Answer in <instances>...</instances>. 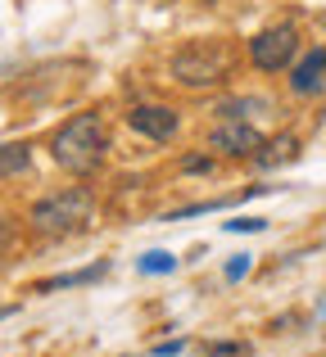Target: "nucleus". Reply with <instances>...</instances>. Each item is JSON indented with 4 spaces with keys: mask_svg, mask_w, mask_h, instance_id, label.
I'll return each mask as SVG.
<instances>
[{
    "mask_svg": "<svg viewBox=\"0 0 326 357\" xmlns=\"http://www.w3.org/2000/svg\"><path fill=\"white\" fill-rule=\"evenodd\" d=\"M109 154V131H105V114L87 109V114H73L68 122H59L50 136V158L73 176H91Z\"/></svg>",
    "mask_w": 326,
    "mask_h": 357,
    "instance_id": "nucleus-1",
    "label": "nucleus"
},
{
    "mask_svg": "<svg viewBox=\"0 0 326 357\" xmlns=\"http://www.w3.org/2000/svg\"><path fill=\"white\" fill-rule=\"evenodd\" d=\"M96 222V195L87 185H68V190L41 195V199L27 208V227L45 240H68L77 231H87Z\"/></svg>",
    "mask_w": 326,
    "mask_h": 357,
    "instance_id": "nucleus-2",
    "label": "nucleus"
},
{
    "mask_svg": "<svg viewBox=\"0 0 326 357\" xmlns=\"http://www.w3.org/2000/svg\"><path fill=\"white\" fill-rule=\"evenodd\" d=\"M236 50L227 41H191L172 54V82L186 91H213L231 77Z\"/></svg>",
    "mask_w": 326,
    "mask_h": 357,
    "instance_id": "nucleus-3",
    "label": "nucleus"
},
{
    "mask_svg": "<svg viewBox=\"0 0 326 357\" xmlns=\"http://www.w3.org/2000/svg\"><path fill=\"white\" fill-rule=\"evenodd\" d=\"M245 54H249V63H254L258 73H286V68H295V59H299V27H295V23L263 27L258 36H249Z\"/></svg>",
    "mask_w": 326,
    "mask_h": 357,
    "instance_id": "nucleus-4",
    "label": "nucleus"
},
{
    "mask_svg": "<svg viewBox=\"0 0 326 357\" xmlns=\"http://www.w3.org/2000/svg\"><path fill=\"white\" fill-rule=\"evenodd\" d=\"M263 145H267V136L249 118H222L218 127L209 131V149L222 154V158H254Z\"/></svg>",
    "mask_w": 326,
    "mask_h": 357,
    "instance_id": "nucleus-5",
    "label": "nucleus"
},
{
    "mask_svg": "<svg viewBox=\"0 0 326 357\" xmlns=\"http://www.w3.org/2000/svg\"><path fill=\"white\" fill-rule=\"evenodd\" d=\"M322 91H326V45H313L290 68V96L309 100V96H322Z\"/></svg>",
    "mask_w": 326,
    "mask_h": 357,
    "instance_id": "nucleus-6",
    "label": "nucleus"
},
{
    "mask_svg": "<svg viewBox=\"0 0 326 357\" xmlns=\"http://www.w3.org/2000/svg\"><path fill=\"white\" fill-rule=\"evenodd\" d=\"M127 127L132 131H141V136H150V140H172L177 136V127H181V118L172 114L168 105H136L132 114H127Z\"/></svg>",
    "mask_w": 326,
    "mask_h": 357,
    "instance_id": "nucleus-7",
    "label": "nucleus"
},
{
    "mask_svg": "<svg viewBox=\"0 0 326 357\" xmlns=\"http://www.w3.org/2000/svg\"><path fill=\"white\" fill-rule=\"evenodd\" d=\"M27 167H32V145H27V140L0 145V181H5V176H23Z\"/></svg>",
    "mask_w": 326,
    "mask_h": 357,
    "instance_id": "nucleus-8",
    "label": "nucleus"
},
{
    "mask_svg": "<svg viewBox=\"0 0 326 357\" xmlns=\"http://www.w3.org/2000/svg\"><path fill=\"white\" fill-rule=\"evenodd\" d=\"M290 158H299V140L281 136V140H267V145L254 154V163L258 167H276V163H290Z\"/></svg>",
    "mask_w": 326,
    "mask_h": 357,
    "instance_id": "nucleus-9",
    "label": "nucleus"
},
{
    "mask_svg": "<svg viewBox=\"0 0 326 357\" xmlns=\"http://www.w3.org/2000/svg\"><path fill=\"white\" fill-rule=\"evenodd\" d=\"M109 271V262H96V267H82V271H68V276H54V280H45V285H36V289H73V285H91V280H100Z\"/></svg>",
    "mask_w": 326,
    "mask_h": 357,
    "instance_id": "nucleus-10",
    "label": "nucleus"
},
{
    "mask_svg": "<svg viewBox=\"0 0 326 357\" xmlns=\"http://www.w3.org/2000/svg\"><path fill=\"white\" fill-rule=\"evenodd\" d=\"M136 271H141V276H172V271H177V258L168 249H150V253H141V258H136Z\"/></svg>",
    "mask_w": 326,
    "mask_h": 357,
    "instance_id": "nucleus-11",
    "label": "nucleus"
},
{
    "mask_svg": "<svg viewBox=\"0 0 326 357\" xmlns=\"http://www.w3.org/2000/svg\"><path fill=\"white\" fill-rule=\"evenodd\" d=\"M249 267H254V253H236V258L227 262V280H245Z\"/></svg>",
    "mask_w": 326,
    "mask_h": 357,
    "instance_id": "nucleus-12",
    "label": "nucleus"
},
{
    "mask_svg": "<svg viewBox=\"0 0 326 357\" xmlns=\"http://www.w3.org/2000/svg\"><path fill=\"white\" fill-rule=\"evenodd\" d=\"M181 172H213V158L209 154H186L181 158Z\"/></svg>",
    "mask_w": 326,
    "mask_h": 357,
    "instance_id": "nucleus-13",
    "label": "nucleus"
},
{
    "mask_svg": "<svg viewBox=\"0 0 326 357\" xmlns=\"http://www.w3.org/2000/svg\"><path fill=\"white\" fill-rule=\"evenodd\" d=\"M204 353H209V357H245L249 349H245V344H209Z\"/></svg>",
    "mask_w": 326,
    "mask_h": 357,
    "instance_id": "nucleus-14",
    "label": "nucleus"
},
{
    "mask_svg": "<svg viewBox=\"0 0 326 357\" xmlns=\"http://www.w3.org/2000/svg\"><path fill=\"white\" fill-rule=\"evenodd\" d=\"M186 353V340H163V344H154V357H181Z\"/></svg>",
    "mask_w": 326,
    "mask_h": 357,
    "instance_id": "nucleus-15",
    "label": "nucleus"
},
{
    "mask_svg": "<svg viewBox=\"0 0 326 357\" xmlns=\"http://www.w3.org/2000/svg\"><path fill=\"white\" fill-rule=\"evenodd\" d=\"M222 227H227V231H263L267 222L263 218H236V222H222Z\"/></svg>",
    "mask_w": 326,
    "mask_h": 357,
    "instance_id": "nucleus-16",
    "label": "nucleus"
},
{
    "mask_svg": "<svg viewBox=\"0 0 326 357\" xmlns=\"http://www.w3.org/2000/svg\"><path fill=\"white\" fill-rule=\"evenodd\" d=\"M9 236V227H5V218H0V240H5Z\"/></svg>",
    "mask_w": 326,
    "mask_h": 357,
    "instance_id": "nucleus-17",
    "label": "nucleus"
}]
</instances>
